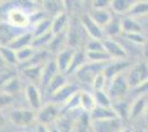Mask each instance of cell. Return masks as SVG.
I'll return each instance as SVG.
<instances>
[{"label": "cell", "mask_w": 148, "mask_h": 132, "mask_svg": "<svg viewBox=\"0 0 148 132\" xmlns=\"http://www.w3.org/2000/svg\"><path fill=\"white\" fill-rule=\"evenodd\" d=\"M121 26H122V33L128 34V33H135V32H142V28L139 23L128 16H124L121 19Z\"/></svg>", "instance_id": "obj_27"}, {"label": "cell", "mask_w": 148, "mask_h": 132, "mask_svg": "<svg viewBox=\"0 0 148 132\" xmlns=\"http://www.w3.org/2000/svg\"><path fill=\"white\" fill-rule=\"evenodd\" d=\"M13 96L7 94L5 91H0V111L5 108H8L13 104Z\"/></svg>", "instance_id": "obj_39"}, {"label": "cell", "mask_w": 148, "mask_h": 132, "mask_svg": "<svg viewBox=\"0 0 148 132\" xmlns=\"http://www.w3.org/2000/svg\"><path fill=\"white\" fill-rule=\"evenodd\" d=\"M130 89V88L126 79V75L125 73H122L119 75L115 76L113 79L108 82L107 87H106V93L110 96L113 102L115 100L123 99V97L128 93Z\"/></svg>", "instance_id": "obj_3"}, {"label": "cell", "mask_w": 148, "mask_h": 132, "mask_svg": "<svg viewBox=\"0 0 148 132\" xmlns=\"http://www.w3.org/2000/svg\"><path fill=\"white\" fill-rule=\"evenodd\" d=\"M107 79L105 78L104 74L101 72L99 74L96 75V77L94 78L93 81V87L95 89V91H99V90H106V87H107Z\"/></svg>", "instance_id": "obj_36"}, {"label": "cell", "mask_w": 148, "mask_h": 132, "mask_svg": "<svg viewBox=\"0 0 148 132\" xmlns=\"http://www.w3.org/2000/svg\"><path fill=\"white\" fill-rule=\"evenodd\" d=\"M111 1L107 0H96L93 1V10H105V9H110Z\"/></svg>", "instance_id": "obj_40"}, {"label": "cell", "mask_w": 148, "mask_h": 132, "mask_svg": "<svg viewBox=\"0 0 148 132\" xmlns=\"http://www.w3.org/2000/svg\"><path fill=\"white\" fill-rule=\"evenodd\" d=\"M147 65H148V61H147Z\"/></svg>", "instance_id": "obj_49"}, {"label": "cell", "mask_w": 148, "mask_h": 132, "mask_svg": "<svg viewBox=\"0 0 148 132\" xmlns=\"http://www.w3.org/2000/svg\"><path fill=\"white\" fill-rule=\"evenodd\" d=\"M130 104L132 102H128L125 99H119V100H115L112 102V108L116 112L118 118H121V119L123 120L124 118L130 116Z\"/></svg>", "instance_id": "obj_29"}, {"label": "cell", "mask_w": 148, "mask_h": 132, "mask_svg": "<svg viewBox=\"0 0 148 132\" xmlns=\"http://www.w3.org/2000/svg\"><path fill=\"white\" fill-rule=\"evenodd\" d=\"M94 97H95V101H96V106H99V107H112V99L107 95L106 90L95 91Z\"/></svg>", "instance_id": "obj_35"}, {"label": "cell", "mask_w": 148, "mask_h": 132, "mask_svg": "<svg viewBox=\"0 0 148 132\" xmlns=\"http://www.w3.org/2000/svg\"><path fill=\"white\" fill-rule=\"evenodd\" d=\"M6 123V118H5V116L1 113V111H0V128L3 126Z\"/></svg>", "instance_id": "obj_42"}, {"label": "cell", "mask_w": 148, "mask_h": 132, "mask_svg": "<svg viewBox=\"0 0 148 132\" xmlns=\"http://www.w3.org/2000/svg\"><path fill=\"white\" fill-rule=\"evenodd\" d=\"M124 37L126 38V40H128L130 42L135 44H140V45H144L147 42V39L146 37L143 34L142 32H135V33H128V34H124Z\"/></svg>", "instance_id": "obj_37"}, {"label": "cell", "mask_w": 148, "mask_h": 132, "mask_svg": "<svg viewBox=\"0 0 148 132\" xmlns=\"http://www.w3.org/2000/svg\"><path fill=\"white\" fill-rule=\"evenodd\" d=\"M20 90V81L16 76L11 77L8 82H6L2 86V91H5L7 94L13 96L14 93H18Z\"/></svg>", "instance_id": "obj_34"}, {"label": "cell", "mask_w": 148, "mask_h": 132, "mask_svg": "<svg viewBox=\"0 0 148 132\" xmlns=\"http://www.w3.org/2000/svg\"><path fill=\"white\" fill-rule=\"evenodd\" d=\"M106 64H94L86 62L83 66H81L74 74L76 75V78L80 82L84 83V84H93L94 78L96 77L97 74L103 72Z\"/></svg>", "instance_id": "obj_5"}, {"label": "cell", "mask_w": 148, "mask_h": 132, "mask_svg": "<svg viewBox=\"0 0 148 132\" xmlns=\"http://www.w3.org/2000/svg\"><path fill=\"white\" fill-rule=\"evenodd\" d=\"M104 34H107L110 39H113L114 37H117L122 34V26H121V20L113 18L112 21L103 29Z\"/></svg>", "instance_id": "obj_32"}, {"label": "cell", "mask_w": 148, "mask_h": 132, "mask_svg": "<svg viewBox=\"0 0 148 132\" xmlns=\"http://www.w3.org/2000/svg\"><path fill=\"white\" fill-rule=\"evenodd\" d=\"M7 22L17 29H25L31 24V13L23 8H12L7 13Z\"/></svg>", "instance_id": "obj_4"}, {"label": "cell", "mask_w": 148, "mask_h": 132, "mask_svg": "<svg viewBox=\"0 0 148 132\" xmlns=\"http://www.w3.org/2000/svg\"><path fill=\"white\" fill-rule=\"evenodd\" d=\"M86 56H85V53H81V52H76L75 51V54H74L73 61H72V64L69 68L68 73L66 74H72V73H75L77 69L80 68L81 66H83L84 64L86 63Z\"/></svg>", "instance_id": "obj_33"}, {"label": "cell", "mask_w": 148, "mask_h": 132, "mask_svg": "<svg viewBox=\"0 0 148 132\" xmlns=\"http://www.w3.org/2000/svg\"><path fill=\"white\" fill-rule=\"evenodd\" d=\"M36 55V49L31 45V46H27L23 47L21 50L16 51V56H17V61L19 64H23L25 65L27 63H29L31 60Z\"/></svg>", "instance_id": "obj_30"}, {"label": "cell", "mask_w": 148, "mask_h": 132, "mask_svg": "<svg viewBox=\"0 0 148 132\" xmlns=\"http://www.w3.org/2000/svg\"><path fill=\"white\" fill-rule=\"evenodd\" d=\"M103 45L106 53L112 57L113 61H123L127 57V52L122 44L114 39H103Z\"/></svg>", "instance_id": "obj_8"}, {"label": "cell", "mask_w": 148, "mask_h": 132, "mask_svg": "<svg viewBox=\"0 0 148 132\" xmlns=\"http://www.w3.org/2000/svg\"><path fill=\"white\" fill-rule=\"evenodd\" d=\"M144 131H145V132H148V126H147V128H146V129L144 130Z\"/></svg>", "instance_id": "obj_46"}, {"label": "cell", "mask_w": 148, "mask_h": 132, "mask_svg": "<svg viewBox=\"0 0 148 132\" xmlns=\"http://www.w3.org/2000/svg\"><path fill=\"white\" fill-rule=\"evenodd\" d=\"M79 90L77 87L74 84H69L66 83L64 86H62L58 91H56L54 94L50 97V101L54 102L56 105H59L60 107H63L68 100L73 96L74 94H76Z\"/></svg>", "instance_id": "obj_10"}, {"label": "cell", "mask_w": 148, "mask_h": 132, "mask_svg": "<svg viewBox=\"0 0 148 132\" xmlns=\"http://www.w3.org/2000/svg\"><path fill=\"white\" fill-rule=\"evenodd\" d=\"M126 16H128L133 19H138V18L148 16V1L146 0L135 1L133 7L130 8V12Z\"/></svg>", "instance_id": "obj_25"}, {"label": "cell", "mask_w": 148, "mask_h": 132, "mask_svg": "<svg viewBox=\"0 0 148 132\" xmlns=\"http://www.w3.org/2000/svg\"><path fill=\"white\" fill-rule=\"evenodd\" d=\"M68 29V16L64 11L58 13L53 17L51 22V32L53 35H59Z\"/></svg>", "instance_id": "obj_17"}, {"label": "cell", "mask_w": 148, "mask_h": 132, "mask_svg": "<svg viewBox=\"0 0 148 132\" xmlns=\"http://www.w3.org/2000/svg\"><path fill=\"white\" fill-rule=\"evenodd\" d=\"M5 66H6V64H5V62L2 61V58L0 56V67H5Z\"/></svg>", "instance_id": "obj_45"}, {"label": "cell", "mask_w": 148, "mask_h": 132, "mask_svg": "<svg viewBox=\"0 0 148 132\" xmlns=\"http://www.w3.org/2000/svg\"><path fill=\"white\" fill-rule=\"evenodd\" d=\"M9 120L17 127H29L36 121V111L32 109H14L9 113Z\"/></svg>", "instance_id": "obj_6"}, {"label": "cell", "mask_w": 148, "mask_h": 132, "mask_svg": "<svg viewBox=\"0 0 148 132\" xmlns=\"http://www.w3.org/2000/svg\"><path fill=\"white\" fill-rule=\"evenodd\" d=\"M42 68L43 65H30V66H25L22 68V74L25 78H28L31 81V84H34L37 82H40L41 74H42Z\"/></svg>", "instance_id": "obj_28"}, {"label": "cell", "mask_w": 148, "mask_h": 132, "mask_svg": "<svg viewBox=\"0 0 148 132\" xmlns=\"http://www.w3.org/2000/svg\"><path fill=\"white\" fill-rule=\"evenodd\" d=\"M148 109V95H139L136 99L130 104V116L128 118L136 119L143 113L147 112Z\"/></svg>", "instance_id": "obj_15"}, {"label": "cell", "mask_w": 148, "mask_h": 132, "mask_svg": "<svg viewBox=\"0 0 148 132\" xmlns=\"http://www.w3.org/2000/svg\"><path fill=\"white\" fill-rule=\"evenodd\" d=\"M74 54H75V51L73 49H71V47L63 49L56 54L54 62H56V67H58L60 73H62V74H66L68 73L69 68H70V66L72 64V61H73Z\"/></svg>", "instance_id": "obj_13"}, {"label": "cell", "mask_w": 148, "mask_h": 132, "mask_svg": "<svg viewBox=\"0 0 148 132\" xmlns=\"http://www.w3.org/2000/svg\"><path fill=\"white\" fill-rule=\"evenodd\" d=\"M140 132H145V131H144V130H142V131H140Z\"/></svg>", "instance_id": "obj_48"}, {"label": "cell", "mask_w": 148, "mask_h": 132, "mask_svg": "<svg viewBox=\"0 0 148 132\" xmlns=\"http://www.w3.org/2000/svg\"><path fill=\"white\" fill-rule=\"evenodd\" d=\"M130 66H132V64L128 61H126V60H123V61H112V62L106 64V66L104 67L102 73L104 74L105 78L107 79V82H110L115 76L119 75L122 73H125Z\"/></svg>", "instance_id": "obj_11"}, {"label": "cell", "mask_w": 148, "mask_h": 132, "mask_svg": "<svg viewBox=\"0 0 148 132\" xmlns=\"http://www.w3.org/2000/svg\"><path fill=\"white\" fill-rule=\"evenodd\" d=\"M88 117L91 121H96V120H105V119H113V118H118L116 112L112 107H96L93 109L91 112L88 113Z\"/></svg>", "instance_id": "obj_16"}, {"label": "cell", "mask_w": 148, "mask_h": 132, "mask_svg": "<svg viewBox=\"0 0 148 132\" xmlns=\"http://www.w3.org/2000/svg\"><path fill=\"white\" fill-rule=\"evenodd\" d=\"M49 129H50V132H60V131H59V130H58V129L56 128V126L52 127V128H49Z\"/></svg>", "instance_id": "obj_43"}, {"label": "cell", "mask_w": 148, "mask_h": 132, "mask_svg": "<svg viewBox=\"0 0 148 132\" xmlns=\"http://www.w3.org/2000/svg\"><path fill=\"white\" fill-rule=\"evenodd\" d=\"M126 79L128 86L133 90L139 87L145 82L148 81V65L147 62H140L132 65L130 68L125 72Z\"/></svg>", "instance_id": "obj_2"}, {"label": "cell", "mask_w": 148, "mask_h": 132, "mask_svg": "<svg viewBox=\"0 0 148 132\" xmlns=\"http://www.w3.org/2000/svg\"><path fill=\"white\" fill-rule=\"evenodd\" d=\"M32 42H33V34L31 33V31H27L14 39L12 43L10 44L8 47L16 52V51L21 50V49L27 47V46H31Z\"/></svg>", "instance_id": "obj_20"}, {"label": "cell", "mask_w": 148, "mask_h": 132, "mask_svg": "<svg viewBox=\"0 0 148 132\" xmlns=\"http://www.w3.org/2000/svg\"><path fill=\"white\" fill-rule=\"evenodd\" d=\"M25 100L29 104L30 109L38 111L42 107V96L36 84H28L25 88Z\"/></svg>", "instance_id": "obj_12"}, {"label": "cell", "mask_w": 148, "mask_h": 132, "mask_svg": "<svg viewBox=\"0 0 148 132\" xmlns=\"http://www.w3.org/2000/svg\"><path fill=\"white\" fill-rule=\"evenodd\" d=\"M51 22L52 20L48 18H40L34 21V24L32 28L31 33L33 34V38H38L40 35H43L51 32Z\"/></svg>", "instance_id": "obj_23"}, {"label": "cell", "mask_w": 148, "mask_h": 132, "mask_svg": "<svg viewBox=\"0 0 148 132\" xmlns=\"http://www.w3.org/2000/svg\"><path fill=\"white\" fill-rule=\"evenodd\" d=\"M96 107V101L94 94L88 91H80V108L83 112L88 113Z\"/></svg>", "instance_id": "obj_22"}, {"label": "cell", "mask_w": 148, "mask_h": 132, "mask_svg": "<svg viewBox=\"0 0 148 132\" xmlns=\"http://www.w3.org/2000/svg\"><path fill=\"white\" fill-rule=\"evenodd\" d=\"M104 50V45L102 40H94L91 39L85 45V52H95V51Z\"/></svg>", "instance_id": "obj_38"}, {"label": "cell", "mask_w": 148, "mask_h": 132, "mask_svg": "<svg viewBox=\"0 0 148 132\" xmlns=\"http://www.w3.org/2000/svg\"><path fill=\"white\" fill-rule=\"evenodd\" d=\"M59 69L56 67V64L54 61H48L47 63L43 65V68H42V74H41V78H40V83L42 85L43 89L47 86L48 84L51 82V79L56 75L59 74Z\"/></svg>", "instance_id": "obj_18"}, {"label": "cell", "mask_w": 148, "mask_h": 132, "mask_svg": "<svg viewBox=\"0 0 148 132\" xmlns=\"http://www.w3.org/2000/svg\"><path fill=\"white\" fill-rule=\"evenodd\" d=\"M90 17L102 29H104L105 26L108 24L112 21V19H113V14H112V11L110 9H105V10H92V12L90 13Z\"/></svg>", "instance_id": "obj_19"}, {"label": "cell", "mask_w": 148, "mask_h": 132, "mask_svg": "<svg viewBox=\"0 0 148 132\" xmlns=\"http://www.w3.org/2000/svg\"><path fill=\"white\" fill-rule=\"evenodd\" d=\"M86 61L94 64H106L112 62V57L106 53L105 50L95 51V52H85Z\"/></svg>", "instance_id": "obj_26"}, {"label": "cell", "mask_w": 148, "mask_h": 132, "mask_svg": "<svg viewBox=\"0 0 148 132\" xmlns=\"http://www.w3.org/2000/svg\"><path fill=\"white\" fill-rule=\"evenodd\" d=\"M61 107L54 102H47L42 105L38 111H36V122L38 125L49 127L50 125H54L56 120L61 116Z\"/></svg>", "instance_id": "obj_1"}, {"label": "cell", "mask_w": 148, "mask_h": 132, "mask_svg": "<svg viewBox=\"0 0 148 132\" xmlns=\"http://www.w3.org/2000/svg\"><path fill=\"white\" fill-rule=\"evenodd\" d=\"M119 132H133V131H132L130 129H128V128H123Z\"/></svg>", "instance_id": "obj_44"}, {"label": "cell", "mask_w": 148, "mask_h": 132, "mask_svg": "<svg viewBox=\"0 0 148 132\" xmlns=\"http://www.w3.org/2000/svg\"><path fill=\"white\" fill-rule=\"evenodd\" d=\"M146 117H147V121H148V109H147V112H146Z\"/></svg>", "instance_id": "obj_47"}, {"label": "cell", "mask_w": 148, "mask_h": 132, "mask_svg": "<svg viewBox=\"0 0 148 132\" xmlns=\"http://www.w3.org/2000/svg\"><path fill=\"white\" fill-rule=\"evenodd\" d=\"M23 32L25 31H22V29H17L9 24L7 21L0 22V46L8 47L13 40Z\"/></svg>", "instance_id": "obj_9"}, {"label": "cell", "mask_w": 148, "mask_h": 132, "mask_svg": "<svg viewBox=\"0 0 148 132\" xmlns=\"http://www.w3.org/2000/svg\"><path fill=\"white\" fill-rule=\"evenodd\" d=\"M134 0H112L110 9L113 13L126 16L134 5Z\"/></svg>", "instance_id": "obj_21"}, {"label": "cell", "mask_w": 148, "mask_h": 132, "mask_svg": "<svg viewBox=\"0 0 148 132\" xmlns=\"http://www.w3.org/2000/svg\"><path fill=\"white\" fill-rule=\"evenodd\" d=\"M66 83L68 82H66V76H65V74L59 73V74H56V75L51 79V82L48 84V86L44 88V91L51 97V96L54 94L56 91H58L62 86H64Z\"/></svg>", "instance_id": "obj_24"}, {"label": "cell", "mask_w": 148, "mask_h": 132, "mask_svg": "<svg viewBox=\"0 0 148 132\" xmlns=\"http://www.w3.org/2000/svg\"><path fill=\"white\" fill-rule=\"evenodd\" d=\"M0 56L2 58V61L5 62L6 66H16V65H18L16 52L11 50V49H9V47L0 46Z\"/></svg>", "instance_id": "obj_31"}, {"label": "cell", "mask_w": 148, "mask_h": 132, "mask_svg": "<svg viewBox=\"0 0 148 132\" xmlns=\"http://www.w3.org/2000/svg\"><path fill=\"white\" fill-rule=\"evenodd\" d=\"M36 132H50V129H49V127H47V126L38 125L37 129H36Z\"/></svg>", "instance_id": "obj_41"}, {"label": "cell", "mask_w": 148, "mask_h": 132, "mask_svg": "<svg viewBox=\"0 0 148 132\" xmlns=\"http://www.w3.org/2000/svg\"><path fill=\"white\" fill-rule=\"evenodd\" d=\"M123 129L121 118L91 121V132H119Z\"/></svg>", "instance_id": "obj_7"}, {"label": "cell", "mask_w": 148, "mask_h": 132, "mask_svg": "<svg viewBox=\"0 0 148 132\" xmlns=\"http://www.w3.org/2000/svg\"><path fill=\"white\" fill-rule=\"evenodd\" d=\"M81 24L91 39H94V40H103L104 39L103 29L93 21V19L90 17V14H85L82 17Z\"/></svg>", "instance_id": "obj_14"}]
</instances>
